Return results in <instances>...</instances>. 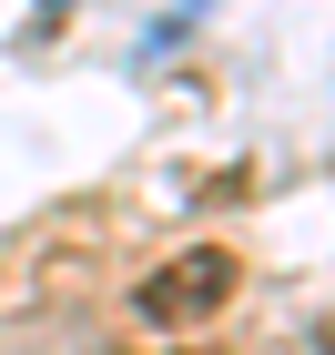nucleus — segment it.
Wrapping results in <instances>:
<instances>
[{
    "instance_id": "1",
    "label": "nucleus",
    "mask_w": 335,
    "mask_h": 355,
    "mask_svg": "<svg viewBox=\"0 0 335 355\" xmlns=\"http://www.w3.org/2000/svg\"><path fill=\"white\" fill-rule=\"evenodd\" d=\"M234 284H244V264L223 244H194V254H173V264L142 284V315H153V325H203V315L234 304Z\"/></svg>"
},
{
    "instance_id": "2",
    "label": "nucleus",
    "mask_w": 335,
    "mask_h": 355,
    "mask_svg": "<svg viewBox=\"0 0 335 355\" xmlns=\"http://www.w3.org/2000/svg\"><path fill=\"white\" fill-rule=\"evenodd\" d=\"M325 355H335V325H325Z\"/></svg>"
},
{
    "instance_id": "3",
    "label": "nucleus",
    "mask_w": 335,
    "mask_h": 355,
    "mask_svg": "<svg viewBox=\"0 0 335 355\" xmlns=\"http://www.w3.org/2000/svg\"><path fill=\"white\" fill-rule=\"evenodd\" d=\"M194 10H214V0H194Z\"/></svg>"
}]
</instances>
